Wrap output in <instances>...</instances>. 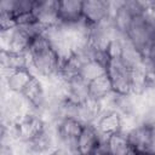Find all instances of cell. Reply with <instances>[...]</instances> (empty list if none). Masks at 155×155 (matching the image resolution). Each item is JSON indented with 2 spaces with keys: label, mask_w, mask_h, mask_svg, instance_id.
<instances>
[{
  "label": "cell",
  "mask_w": 155,
  "mask_h": 155,
  "mask_svg": "<svg viewBox=\"0 0 155 155\" xmlns=\"http://www.w3.org/2000/svg\"><path fill=\"white\" fill-rule=\"evenodd\" d=\"M57 147L67 148L75 153V147L79 136L84 128V124L71 116H64L53 124Z\"/></svg>",
  "instance_id": "cell-3"
},
{
  "label": "cell",
  "mask_w": 155,
  "mask_h": 155,
  "mask_svg": "<svg viewBox=\"0 0 155 155\" xmlns=\"http://www.w3.org/2000/svg\"><path fill=\"white\" fill-rule=\"evenodd\" d=\"M113 92V86L107 74L88 82V98L91 99L103 102Z\"/></svg>",
  "instance_id": "cell-14"
},
{
  "label": "cell",
  "mask_w": 155,
  "mask_h": 155,
  "mask_svg": "<svg viewBox=\"0 0 155 155\" xmlns=\"http://www.w3.org/2000/svg\"><path fill=\"white\" fill-rule=\"evenodd\" d=\"M59 24L73 25L82 21V1L80 0H59L58 1Z\"/></svg>",
  "instance_id": "cell-11"
},
{
  "label": "cell",
  "mask_w": 155,
  "mask_h": 155,
  "mask_svg": "<svg viewBox=\"0 0 155 155\" xmlns=\"http://www.w3.org/2000/svg\"><path fill=\"white\" fill-rule=\"evenodd\" d=\"M104 139L105 138L98 132L93 124H85L76 142V155H94L103 144Z\"/></svg>",
  "instance_id": "cell-7"
},
{
  "label": "cell",
  "mask_w": 155,
  "mask_h": 155,
  "mask_svg": "<svg viewBox=\"0 0 155 155\" xmlns=\"http://www.w3.org/2000/svg\"><path fill=\"white\" fill-rule=\"evenodd\" d=\"M125 38L138 50L145 62L155 51V13L145 11L137 16Z\"/></svg>",
  "instance_id": "cell-2"
},
{
  "label": "cell",
  "mask_w": 155,
  "mask_h": 155,
  "mask_svg": "<svg viewBox=\"0 0 155 155\" xmlns=\"http://www.w3.org/2000/svg\"><path fill=\"white\" fill-rule=\"evenodd\" d=\"M0 62L5 75L19 69H30L28 52H10L6 50H0Z\"/></svg>",
  "instance_id": "cell-13"
},
{
  "label": "cell",
  "mask_w": 155,
  "mask_h": 155,
  "mask_svg": "<svg viewBox=\"0 0 155 155\" xmlns=\"http://www.w3.org/2000/svg\"><path fill=\"white\" fill-rule=\"evenodd\" d=\"M150 131H151V153L155 154V124L150 125Z\"/></svg>",
  "instance_id": "cell-20"
},
{
  "label": "cell",
  "mask_w": 155,
  "mask_h": 155,
  "mask_svg": "<svg viewBox=\"0 0 155 155\" xmlns=\"http://www.w3.org/2000/svg\"><path fill=\"white\" fill-rule=\"evenodd\" d=\"M132 155H155L154 153H142V151H133Z\"/></svg>",
  "instance_id": "cell-21"
},
{
  "label": "cell",
  "mask_w": 155,
  "mask_h": 155,
  "mask_svg": "<svg viewBox=\"0 0 155 155\" xmlns=\"http://www.w3.org/2000/svg\"><path fill=\"white\" fill-rule=\"evenodd\" d=\"M28 56L30 70L36 76L47 81L57 78L62 57L52 47L42 31L33 38L28 48Z\"/></svg>",
  "instance_id": "cell-1"
},
{
  "label": "cell",
  "mask_w": 155,
  "mask_h": 155,
  "mask_svg": "<svg viewBox=\"0 0 155 155\" xmlns=\"http://www.w3.org/2000/svg\"><path fill=\"white\" fill-rule=\"evenodd\" d=\"M124 132H126L133 151L151 153V131L149 124L140 121Z\"/></svg>",
  "instance_id": "cell-9"
},
{
  "label": "cell",
  "mask_w": 155,
  "mask_h": 155,
  "mask_svg": "<svg viewBox=\"0 0 155 155\" xmlns=\"http://www.w3.org/2000/svg\"><path fill=\"white\" fill-rule=\"evenodd\" d=\"M33 12L38 23L42 28H50L59 24L57 0H34Z\"/></svg>",
  "instance_id": "cell-8"
},
{
  "label": "cell",
  "mask_w": 155,
  "mask_h": 155,
  "mask_svg": "<svg viewBox=\"0 0 155 155\" xmlns=\"http://www.w3.org/2000/svg\"><path fill=\"white\" fill-rule=\"evenodd\" d=\"M144 64H145L147 69L149 70V73L153 75V78H155V51L151 53V56L148 59H145Z\"/></svg>",
  "instance_id": "cell-18"
},
{
  "label": "cell",
  "mask_w": 155,
  "mask_h": 155,
  "mask_svg": "<svg viewBox=\"0 0 155 155\" xmlns=\"http://www.w3.org/2000/svg\"><path fill=\"white\" fill-rule=\"evenodd\" d=\"M94 155H110V154H109V151H108V149H107V145H105V139H104L103 144L101 145V148L96 151V154H94Z\"/></svg>",
  "instance_id": "cell-19"
},
{
  "label": "cell",
  "mask_w": 155,
  "mask_h": 155,
  "mask_svg": "<svg viewBox=\"0 0 155 155\" xmlns=\"http://www.w3.org/2000/svg\"><path fill=\"white\" fill-rule=\"evenodd\" d=\"M105 74H107V64L98 59H90L84 62L80 71V76L86 82H90Z\"/></svg>",
  "instance_id": "cell-16"
},
{
  "label": "cell",
  "mask_w": 155,
  "mask_h": 155,
  "mask_svg": "<svg viewBox=\"0 0 155 155\" xmlns=\"http://www.w3.org/2000/svg\"><path fill=\"white\" fill-rule=\"evenodd\" d=\"M107 75L111 82L113 91L116 94L128 96L131 92V69L121 58H108Z\"/></svg>",
  "instance_id": "cell-4"
},
{
  "label": "cell",
  "mask_w": 155,
  "mask_h": 155,
  "mask_svg": "<svg viewBox=\"0 0 155 155\" xmlns=\"http://www.w3.org/2000/svg\"><path fill=\"white\" fill-rule=\"evenodd\" d=\"M105 145L110 155H132L133 149L128 142L126 132H119L105 138Z\"/></svg>",
  "instance_id": "cell-15"
},
{
  "label": "cell",
  "mask_w": 155,
  "mask_h": 155,
  "mask_svg": "<svg viewBox=\"0 0 155 155\" xmlns=\"http://www.w3.org/2000/svg\"><path fill=\"white\" fill-rule=\"evenodd\" d=\"M22 96L27 102L29 110L44 115L47 107L48 94H47V86L44 84V80L41 78L35 76L31 80V82L27 86Z\"/></svg>",
  "instance_id": "cell-5"
},
{
  "label": "cell",
  "mask_w": 155,
  "mask_h": 155,
  "mask_svg": "<svg viewBox=\"0 0 155 155\" xmlns=\"http://www.w3.org/2000/svg\"><path fill=\"white\" fill-rule=\"evenodd\" d=\"M94 126L98 130V132L104 138H107L109 136L124 131V119L117 111L109 109L104 110L101 114V116L94 122Z\"/></svg>",
  "instance_id": "cell-10"
},
{
  "label": "cell",
  "mask_w": 155,
  "mask_h": 155,
  "mask_svg": "<svg viewBox=\"0 0 155 155\" xmlns=\"http://www.w3.org/2000/svg\"><path fill=\"white\" fill-rule=\"evenodd\" d=\"M0 155H16L15 143H12V142H4V143H1Z\"/></svg>",
  "instance_id": "cell-17"
},
{
  "label": "cell",
  "mask_w": 155,
  "mask_h": 155,
  "mask_svg": "<svg viewBox=\"0 0 155 155\" xmlns=\"http://www.w3.org/2000/svg\"><path fill=\"white\" fill-rule=\"evenodd\" d=\"M36 75L29 68L11 71L7 75H5L6 91L11 92V93L22 94L24 92V90L27 88V86L31 82V80Z\"/></svg>",
  "instance_id": "cell-12"
},
{
  "label": "cell",
  "mask_w": 155,
  "mask_h": 155,
  "mask_svg": "<svg viewBox=\"0 0 155 155\" xmlns=\"http://www.w3.org/2000/svg\"><path fill=\"white\" fill-rule=\"evenodd\" d=\"M113 12V1L107 0H85L82 1V21L90 25H98L110 19Z\"/></svg>",
  "instance_id": "cell-6"
}]
</instances>
